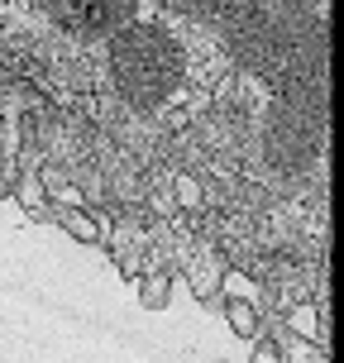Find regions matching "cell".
Here are the masks:
<instances>
[{
	"label": "cell",
	"mask_w": 344,
	"mask_h": 363,
	"mask_svg": "<svg viewBox=\"0 0 344 363\" xmlns=\"http://www.w3.org/2000/svg\"><path fill=\"white\" fill-rule=\"evenodd\" d=\"M110 72L134 110H158L182 86L187 53L163 19H129L120 34H110Z\"/></svg>",
	"instance_id": "obj_2"
},
{
	"label": "cell",
	"mask_w": 344,
	"mask_h": 363,
	"mask_svg": "<svg viewBox=\"0 0 344 363\" xmlns=\"http://www.w3.org/2000/svg\"><path fill=\"white\" fill-rule=\"evenodd\" d=\"M158 10H167V15H182V19H216L220 0H158Z\"/></svg>",
	"instance_id": "obj_9"
},
{
	"label": "cell",
	"mask_w": 344,
	"mask_h": 363,
	"mask_svg": "<svg viewBox=\"0 0 344 363\" xmlns=\"http://www.w3.org/2000/svg\"><path fill=\"white\" fill-rule=\"evenodd\" d=\"M216 306L225 311V320H230V330H235L239 340H258V330H263V306H254L249 296H220Z\"/></svg>",
	"instance_id": "obj_6"
},
{
	"label": "cell",
	"mask_w": 344,
	"mask_h": 363,
	"mask_svg": "<svg viewBox=\"0 0 344 363\" xmlns=\"http://www.w3.org/2000/svg\"><path fill=\"white\" fill-rule=\"evenodd\" d=\"M43 10L82 38H110L134 19L139 0H43Z\"/></svg>",
	"instance_id": "obj_4"
},
{
	"label": "cell",
	"mask_w": 344,
	"mask_h": 363,
	"mask_svg": "<svg viewBox=\"0 0 344 363\" xmlns=\"http://www.w3.org/2000/svg\"><path fill=\"white\" fill-rule=\"evenodd\" d=\"M249 363H282V349H277V340L258 330V340H254V354H249Z\"/></svg>",
	"instance_id": "obj_10"
},
{
	"label": "cell",
	"mask_w": 344,
	"mask_h": 363,
	"mask_svg": "<svg viewBox=\"0 0 344 363\" xmlns=\"http://www.w3.org/2000/svg\"><path fill=\"white\" fill-rule=\"evenodd\" d=\"M15 201L24 206V216H34V220H48V211H53V196H48V191L34 182V172H29V177H19Z\"/></svg>",
	"instance_id": "obj_8"
},
{
	"label": "cell",
	"mask_w": 344,
	"mask_h": 363,
	"mask_svg": "<svg viewBox=\"0 0 344 363\" xmlns=\"http://www.w3.org/2000/svg\"><path fill=\"white\" fill-rule=\"evenodd\" d=\"M167 296H172V268H153L139 277V306L148 311H163Z\"/></svg>",
	"instance_id": "obj_7"
},
{
	"label": "cell",
	"mask_w": 344,
	"mask_h": 363,
	"mask_svg": "<svg viewBox=\"0 0 344 363\" xmlns=\"http://www.w3.org/2000/svg\"><path fill=\"white\" fill-rule=\"evenodd\" d=\"M196 201H201V186H196L192 177H182V182H177V206H187V211H192Z\"/></svg>",
	"instance_id": "obj_11"
},
{
	"label": "cell",
	"mask_w": 344,
	"mask_h": 363,
	"mask_svg": "<svg viewBox=\"0 0 344 363\" xmlns=\"http://www.w3.org/2000/svg\"><path fill=\"white\" fill-rule=\"evenodd\" d=\"M326 110L292 106V101H272L263 115V158L272 172L282 177H301L311 172V163L326 158Z\"/></svg>",
	"instance_id": "obj_3"
},
{
	"label": "cell",
	"mask_w": 344,
	"mask_h": 363,
	"mask_svg": "<svg viewBox=\"0 0 344 363\" xmlns=\"http://www.w3.org/2000/svg\"><path fill=\"white\" fill-rule=\"evenodd\" d=\"M48 220H53L57 230H67L77 244H91V249H101V244H106V225L96 220V211L77 206V201H53Z\"/></svg>",
	"instance_id": "obj_5"
},
{
	"label": "cell",
	"mask_w": 344,
	"mask_h": 363,
	"mask_svg": "<svg viewBox=\"0 0 344 363\" xmlns=\"http://www.w3.org/2000/svg\"><path fill=\"white\" fill-rule=\"evenodd\" d=\"M220 38L239 72L263 77L272 101L326 110V10L311 0H220Z\"/></svg>",
	"instance_id": "obj_1"
}]
</instances>
